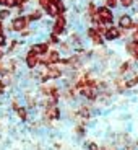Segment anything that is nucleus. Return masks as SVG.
Wrapping results in <instances>:
<instances>
[{
  "label": "nucleus",
  "mask_w": 138,
  "mask_h": 150,
  "mask_svg": "<svg viewBox=\"0 0 138 150\" xmlns=\"http://www.w3.org/2000/svg\"><path fill=\"white\" fill-rule=\"evenodd\" d=\"M46 59H47L49 64H59L60 59H62V54H60V51H57V49H50V51L46 54Z\"/></svg>",
  "instance_id": "nucleus-9"
},
{
  "label": "nucleus",
  "mask_w": 138,
  "mask_h": 150,
  "mask_svg": "<svg viewBox=\"0 0 138 150\" xmlns=\"http://www.w3.org/2000/svg\"><path fill=\"white\" fill-rule=\"evenodd\" d=\"M49 51H50V44H49L47 41L46 42H34L29 47V52L36 54V56H46Z\"/></svg>",
  "instance_id": "nucleus-6"
},
{
  "label": "nucleus",
  "mask_w": 138,
  "mask_h": 150,
  "mask_svg": "<svg viewBox=\"0 0 138 150\" xmlns=\"http://www.w3.org/2000/svg\"><path fill=\"white\" fill-rule=\"evenodd\" d=\"M130 69H132V64H130V62H123V64L120 65L119 72H120V74H125V72H128Z\"/></svg>",
  "instance_id": "nucleus-20"
},
{
  "label": "nucleus",
  "mask_w": 138,
  "mask_h": 150,
  "mask_svg": "<svg viewBox=\"0 0 138 150\" xmlns=\"http://www.w3.org/2000/svg\"><path fill=\"white\" fill-rule=\"evenodd\" d=\"M25 62H26L28 69H31V70H33V69H37L39 67V56H36V54L28 51L26 57H25Z\"/></svg>",
  "instance_id": "nucleus-8"
},
{
  "label": "nucleus",
  "mask_w": 138,
  "mask_h": 150,
  "mask_svg": "<svg viewBox=\"0 0 138 150\" xmlns=\"http://www.w3.org/2000/svg\"><path fill=\"white\" fill-rule=\"evenodd\" d=\"M0 7H5V0H0Z\"/></svg>",
  "instance_id": "nucleus-29"
},
{
  "label": "nucleus",
  "mask_w": 138,
  "mask_h": 150,
  "mask_svg": "<svg viewBox=\"0 0 138 150\" xmlns=\"http://www.w3.org/2000/svg\"><path fill=\"white\" fill-rule=\"evenodd\" d=\"M15 111H16V114L20 116V119H21V121H26V119H28V111H26V108H21V106H18Z\"/></svg>",
  "instance_id": "nucleus-15"
},
{
  "label": "nucleus",
  "mask_w": 138,
  "mask_h": 150,
  "mask_svg": "<svg viewBox=\"0 0 138 150\" xmlns=\"http://www.w3.org/2000/svg\"><path fill=\"white\" fill-rule=\"evenodd\" d=\"M88 149H90V150H99V147H97L94 142H90V144H88Z\"/></svg>",
  "instance_id": "nucleus-23"
},
{
  "label": "nucleus",
  "mask_w": 138,
  "mask_h": 150,
  "mask_svg": "<svg viewBox=\"0 0 138 150\" xmlns=\"http://www.w3.org/2000/svg\"><path fill=\"white\" fill-rule=\"evenodd\" d=\"M5 56V52H4V51H2V47H0V59H2V57H4Z\"/></svg>",
  "instance_id": "nucleus-28"
},
{
  "label": "nucleus",
  "mask_w": 138,
  "mask_h": 150,
  "mask_svg": "<svg viewBox=\"0 0 138 150\" xmlns=\"http://www.w3.org/2000/svg\"><path fill=\"white\" fill-rule=\"evenodd\" d=\"M65 31H67V18H65V15H59L52 25V33L62 36Z\"/></svg>",
  "instance_id": "nucleus-3"
},
{
  "label": "nucleus",
  "mask_w": 138,
  "mask_h": 150,
  "mask_svg": "<svg viewBox=\"0 0 138 150\" xmlns=\"http://www.w3.org/2000/svg\"><path fill=\"white\" fill-rule=\"evenodd\" d=\"M119 28L120 30H133V18L130 13H123L119 16Z\"/></svg>",
  "instance_id": "nucleus-7"
},
{
  "label": "nucleus",
  "mask_w": 138,
  "mask_h": 150,
  "mask_svg": "<svg viewBox=\"0 0 138 150\" xmlns=\"http://www.w3.org/2000/svg\"><path fill=\"white\" fill-rule=\"evenodd\" d=\"M16 4H18V7L20 5H28L29 4V0H16Z\"/></svg>",
  "instance_id": "nucleus-24"
},
{
  "label": "nucleus",
  "mask_w": 138,
  "mask_h": 150,
  "mask_svg": "<svg viewBox=\"0 0 138 150\" xmlns=\"http://www.w3.org/2000/svg\"><path fill=\"white\" fill-rule=\"evenodd\" d=\"M47 42H49V44H60V42H62V39H60L59 34L50 33V34H49V38H47Z\"/></svg>",
  "instance_id": "nucleus-14"
},
{
  "label": "nucleus",
  "mask_w": 138,
  "mask_h": 150,
  "mask_svg": "<svg viewBox=\"0 0 138 150\" xmlns=\"http://www.w3.org/2000/svg\"><path fill=\"white\" fill-rule=\"evenodd\" d=\"M44 13L47 16H50V18H57L59 16V8H57V5H54V4H50L47 8L44 10Z\"/></svg>",
  "instance_id": "nucleus-12"
},
{
  "label": "nucleus",
  "mask_w": 138,
  "mask_h": 150,
  "mask_svg": "<svg viewBox=\"0 0 138 150\" xmlns=\"http://www.w3.org/2000/svg\"><path fill=\"white\" fill-rule=\"evenodd\" d=\"M46 117L50 119V121L60 119V109L57 108L55 105H54V106H47V109H46Z\"/></svg>",
  "instance_id": "nucleus-10"
},
{
  "label": "nucleus",
  "mask_w": 138,
  "mask_h": 150,
  "mask_svg": "<svg viewBox=\"0 0 138 150\" xmlns=\"http://www.w3.org/2000/svg\"><path fill=\"white\" fill-rule=\"evenodd\" d=\"M50 4H52V0H37V5H39L41 10H46Z\"/></svg>",
  "instance_id": "nucleus-18"
},
{
  "label": "nucleus",
  "mask_w": 138,
  "mask_h": 150,
  "mask_svg": "<svg viewBox=\"0 0 138 150\" xmlns=\"http://www.w3.org/2000/svg\"><path fill=\"white\" fill-rule=\"evenodd\" d=\"M2 33H5V31H4V25H2V21H0V34Z\"/></svg>",
  "instance_id": "nucleus-27"
},
{
  "label": "nucleus",
  "mask_w": 138,
  "mask_h": 150,
  "mask_svg": "<svg viewBox=\"0 0 138 150\" xmlns=\"http://www.w3.org/2000/svg\"><path fill=\"white\" fill-rule=\"evenodd\" d=\"M102 36H104V41L114 42L122 36V30H120L119 26H107L106 28V33L102 34Z\"/></svg>",
  "instance_id": "nucleus-4"
},
{
  "label": "nucleus",
  "mask_w": 138,
  "mask_h": 150,
  "mask_svg": "<svg viewBox=\"0 0 138 150\" xmlns=\"http://www.w3.org/2000/svg\"><path fill=\"white\" fill-rule=\"evenodd\" d=\"M106 7H109L111 10H114V8L119 7V0H106Z\"/></svg>",
  "instance_id": "nucleus-19"
},
{
  "label": "nucleus",
  "mask_w": 138,
  "mask_h": 150,
  "mask_svg": "<svg viewBox=\"0 0 138 150\" xmlns=\"http://www.w3.org/2000/svg\"><path fill=\"white\" fill-rule=\"evenodd\" d=\"M97 16L102 20V25H109V26H112L114 25V13H112V10L109 7H106V5H99L96 10Z\"/></svg>",
  "instance_id": "nucleus-1"
},
{
  "label": "nucleus",
  "mask_w": 138,
  "mask_h": 150,
  "mask_svg": "<svg viewBox=\"0 0 138 150\" xmlns=\"http://www.w3.org/2000/svg\"><path fill=\"white\" fill-rule=\"evenodd\" d=\"M5 46H8V38L5 36V33L0 34V47H5Z\"/></svg>",
  "instance_id": "nucleus-21"
},
{
  "label": "nucleus",
  "mask_w": 138,
  "mask_h": 150,
  "mask_svg": "<svg viewBox=\"0 0 138 150\" xmlns=\"http://www.w3.org/2000/svg\"><path fill=\"white\" fill-rule=\"evenodd\" d=\"M132 39H133V41H137V42H138V30H135V33L132 34Z\"/></svg>",
  "instance_id": "nucleus-26"
},
{
  "label": "nucleus",
  "mask_w": 138,
  "mask_h": 150,
  "mask_svg": "<svg viewBox=\"0 0 138 150\" xmlns=\"http://www.w3.org/2000/svg\"><path fill=\"white\" fill-rule=\"evenodd\" d=\"M29 20H28L26 15H18L16 18H13V21H11V30L15 31V33H21V31L28 30L29 28Z\"/></svg>",
  "instance_id": "nucleus-2"
},
{
  "label": "nucleus",
  "mask_w": 138,
  "mask_h": 150,
  "mask_svg": "<svg viewBox=\"0 0 138 150\" xmlns=\"http://www.w3.org/2000/svg\"><path fill=\"white\" fill-rule=\"evenodd\" d=\"M5 7L11 10V8H16V7H18V4H16V0H5Z\"/></svg>",
  "instance_id": "nucleus-22"
},
{
  "label": "nucleus",
  "mask_w": 138,
  "mask_h": 150,
  "mask_svg": "<svg viewBox=\"0 0 138 150\" xmlns=\"http://www.w3.org/2000/svg\"><path fill=\"white\" fill-rule=\"evenodd\" d=\"M119 5L123 8H132L135 5V0H119Z\"/></svg>",
  "instance_id": "nucleus-17"
},
{
  "label": "nucleus",
  "mask_w": 138,
  "mask_h": 150,
  "mask_svg": "<svg viewBox=\"0 0 138 150\" xmlns=\"http://www.w3.org/2000/svg\"><path fill=\"white\" fill-rule=\"evenodd\" d=\"M86 38L91 39L93 44H96V46H102V44H104V38H102V34L97 33L94 26H88V28H86Z\"/></svg>",
  "instance_id": "nucleus-5"
},
{
  "label": "nucleus",
  "mask_w": 138,
  "mask_h": 150,
  "mask_svg": "<svg viewBox=\"0 0 138 150\" xmlns=\"http://www.w3.org/2000/svg\"><path fill=\"white\" fill-rule=\"evenodd\" d=\"M76 134H80V135H83L85 134V129L81 127V126H78V127H76Z\"/></svg>",
  "instance_id": "nucleus-25"
},
{
  "label": "nucleus",
  "mask_w": 138,
  "mask_h": 150,
  "mask_svg": "<svg viewBox=\"0 0 138 150\" xmlns=\"http://www.w3.org/2000/svg\"><path fill=\"white\" fill-rule=\"evenodd\" d=\"M138 85V75H133L132 79L125 80V88H132V86Z\"/></svg>",
  "instance_id": "nucleus-16"
},
{
  "label": "nucleus",
  "mask_w": 138,
  "mask_h": 150,
  "mask_svg": "<svg viewBox=\"0 0 138 150\" xmlns=\"http://www.w3.org/2000/svg\"><path fill=\"white\" fill-rule=\"evenodd\" d=\"M11 16V10L7 7H4L2 10H0V21H5V20H8Z\"/></svg>",
  "instance_id": "nucleus-13"
},
{
  "label": "nucleus",
  "mask_w": 138,
  "mask_h": 150,
  "mask_svg": "<svg viewBox=\"0 0 138 150\" xmlns=\"http://www.w3.org/2000/svg\"><path fill=\"white\" fill-rule=\"evenodd\" d=\"M28 20H29V23L33 21H39V20L44 16V10H41V8H33V10L29 11V15H26Z\"/></svg>",
  "instance_id": "nucleus-11"
}]
</instances>
